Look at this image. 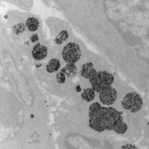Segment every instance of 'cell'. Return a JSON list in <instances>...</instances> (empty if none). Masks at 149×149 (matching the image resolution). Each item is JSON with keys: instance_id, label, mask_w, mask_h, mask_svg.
<instances>
[{"instance_id": "1", "label": "cell", "mask_w": 149, "mask_h": 149, "mask_svg": "<svg viewBox=\"0 0 149 149\" xmlns=\"http://www.w3.org/2000/svg\"><path fill=\"white\" fill-rule=\"evenodd\" d=\"M89 126L97 132L114 130L123 134L127 131V126L124 122L122 114L112 107H102L95 102L89 108Z\"/></svg>"}, {"instance_id": "2", "label": "cell", "mask_w": 149, "mask_h": 149, "mask_svg": "<svg viewBox=\"0 0 149 149\" xmlns=\"http://www.w3.org/2000/svg\"><path fill=\"white\" fill-rule=\"evenodd\" d=\"M81 74L90 80L92 88L100 95L115 89L112 86L114 80L113 74L105 71L97 72L92 63L88 62L84 65Z\"/></svg>"}, {"instance_id": "3", "label": "cell", "mask_w": 149, "mask_h": 149, "mask_svg": "<svg viewBox=\"0 0 149 149\" xmlns=\"http://www.w3.org/2000/svg\"><path fill=\"white\" fill-rule=\"evenodd\" d=\"M62 55L63 59L67 63H76L81 55L80 45L77 43H69L63 48Z\"/></svg>"}, {"instance_id": "4", "label": "cell", "mask_w": 149, "mask_h": 149, "mask_svg": "<svg viewBox=\"0 0 149 149\" xmlns=\"http://www.w3.org/2000/svg\"><path fill=\"white\" fill-rule=\"evenodd\" d=\"M142 104V99L136 93H128L122 101V107L132 113H136L140 110Z\"/></svg>"}, {"instance_id": "5", "label": "cell", "mask_w": 149, "mask_h": 149, "mask_svg": "<svg viewBox=\"0 0 149 149\" xmlns=\"http://www.w3.org/2000/svg\"><path fill=\"white\" fill-rule=\"evenodd\" d=\"M32 54L36 60L43 59L47 55V48L40 43L36 44L32 50Z\"/></svg>"}, {"instance_id": "6", "label": "cell", "mask_w": 149, "mask_h": 149, "mask_svg": "<svg viewBox=\"0 0 149 149\" xmlns=\"http://www.w3.org/2000/svg\"><path fill=\"white\" fill-rule=\"evenodd\" d=\"M61 72L64 73L68 78H73L78 73V69L74 63H68L64 68L61 70Z\"/></svg>"}, {"instance_id": "7", "label": "cell", "mask_w": 149, "mask_h": 149, "mask_svg": "<svg viewBox=\"0 0 149 149\" xmlns=\"http://www.w3.org/2000/svg\"><path fill=\"white\" fill-rule=\"evenodd\" d=\"M60 65L61 64L58 60L52 59L46 66V71L49 73H54L57 71L60 67Z\"/></svg>"}, {"instance_id": "8", "label": "cell", "mask_w": 149, "mask_h": 149, "mask_svg": "<svg viewBox=\"0 0 149 149\" xmlns=\"http://www.w3.org/2000/svg\"><path fill=\"white\" fill-rule=\"evenodd\" d=\"M26 24L29 31H35L39 27V21L35 17H29L26 21Z\"/></svg>"}, {"instance_id": "9", "label": "cell", "mask_w": 149, "mask_h": 149, "mask_svg": "<svg viewBox=\"0 0 149 149\" xmlns=\"http://www.w3.org/2000/svg\"><path fill=\"white\" fill-rule=\"evenodd\" d=\"M81 95L82 98L85 101L88 102H92L95 98V91L93 88H86L84 90V92L81 93Z\"/></svg>"}, {"instance_id": "10", "label": "cell", "mask_w": 149, "mask_h": 149, "mask_svg": "<svg viewBox=\"0 0 149 149\" xmlns=\"http://www.w3.org/2000/svg\"><path fill=\"white\" fill-rule=\"evenodd\" d=\"M59 36H60V37L57 38L55 41L57 44H61L62 42V41L65 40L66 39L68 38V34L67 32L62 31L60 33Z\"/></svg>"}, {"instance_id": "11", "label": "cell", "mask_w": 149, "mask_h": 149, "mask_svg": "<svg viewBox=\"0 0 149 149\" xmlns=\"http://www.w3.org/2000/svg\"><path fill=\"white\" fill-rule=\"evenodd\" d=\"M56 79L58 83H64L66 81V77L64 73H63L62 72H58L56 75Z\"/></svg>"}, {"instance_id": "12", "label": "cell", "mask_w": 149, "mask_h": 149, "mask_svg": "<svg viewBox=\"0 0 149 149\" xmlns=\"http://www.w3.org/2000/svg\"><path fill=\"white\" fill-rule=\"evenodd\" d=\"M31 40L32 42H35L36 41L39 40V37L37 34H33V36L31 37Z\"/></svg>"}, {"instance_id": "13", "label": "cell", "mask_w": 149, "mask_h": 149, "mask_svg": "<svg viewBox=\"0 0 149 149\" xmlns=\"http://www.w3.org/2000/svg\"><path fill=\"white\" fill-rule=\"evenodd\" d=\"M127 146H128V147L123 146L122 148V149H137V148H136L135 146L131 145H127Z\"/></svg>"}, {"instance_id": "14", "label": "cell", "mask_w": 149, "mask_h": 149, "mask_svg": "<svg viewBox=\"0 0 149 149\" xmlns=\"http://www.w3.org/2000/svg\"><path fill=\"white\" fill-rule=\"evenodd\" d=\"M76 91H77V92H81V88L80 86H77Z\"/></svg>"}]
</instances>
